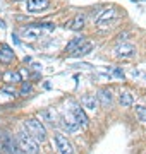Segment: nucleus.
I'll use <instances>...</instances> for the list:
<instances>
[{"label": "nucleus", "mask_w": 146, "mask_h": 154, "mask_svg": "<svg viewBox=\"0 0 146 154\" xmlns=\"http://www.w3.org/2000/svg\"><path fill=\"white\" fill-rule=\"evenodd\" d=\"M23 125H24V130H26L38 144L46 140V128H45V125H43V122H40L38 118H26V120L23 122Z\"/></svg>", "instance_id": "obj_1"}, {"label": "nucleus", "mask_w": 146, "mask_h": 154, "mask_svg": "<svg viewBox=\"0 0 146 154\" xmlns=\"http://www.w3.org/2000/svg\"><path fill=\"white\" fill-rule=\"evenodd\" d=\"M16 140H17L19 149L23 151V154H40V144L36 142L24 128L21 130V132H17Z\"/></svg>", "instance_id": "obj_2"}, {"label": "nucleus", "mask_w": 146, "mask_h": 154, "mask_svg": "<svg viewBox=\"0 0 146 154\" xmlns=\"http://www.w3.org/2000/svg\"><path fill=\"white\" fill-rule=\"evenodd\" d=\"M0 149H4L5 154H23V151L17 146V140L7 132L0 135Z\"/></svg>", "instance_id": "obj_3"}, {"label": "nucleus", "mask_w": 146, "mask_h": 154, "mask_svg": "<svg viewBox=\"0 0 146 154\" xmlns=\"http://www.w3.org/2000/svg\"><path fill=\"white\" fill-rule=\"evenodd\" d=\"M53 144H55L57 154H74V147L72 144L69 142V139L64 135V134L57 132L53 135Z\"/></svg>", "instance_id": "obj_4"}, {"label": "nucleus", "mask_w": 146, "mask_h": 154, "mask_svg": "<svg viewBox=\"0 0 146 154\" xmlns=\"http://www.w3.org/2000/svg\"><path fill=\"white\" fill-rule=\"evenodd\" d=\"M117 17V12H115V9L113 7H110V9H105L103 12H100L98 14V17H96V28L98 29H107L110 24H112V21Z\"/></svg>", "instance_id": "obj_5"}, {"label": "nucleus", "mask_w": 146, "mask_h": 154, "mask_svg": "<svg viewBox=\"0 0 146 154\" xmlns=\"http://www.w3.org/2000/svg\"><path fill=\"white\" fill-rule=\"evenodd\" d=\"M50 5V0H28L26 2V11L29 14H36V12L45 11Z\"/></svg>", "instance_id": "obj_6"}, {"label": "nucleus", "mask_w": 146, "mask_h": 154, "mask_svg": "<svg viewBox=\"0 0 146 154\" xmlns=\"http://www.w3.org/2000/svg\"><path fill=\"white\" fill-rule=\"evenodd\" d=\"M62 125H64V128L67 130L69 134H74V132H78V128H79V125H78V122H76V118L72 116V113H62Z\"/></svg>", "instance_id": "obj_7"}, {"label": "nucleus", "mask_w": 146, "mask_h": 154, "mask_svg": "<svg viewBox=\"0 0 146 154\" xmlns=\"http://www.w3.org/2000/svg\"><path fill=\"white\" fill-rule=\"evenodd\" d=\"M81 106H83V110H88V111H96L98 110V98H96L95 94H84L83 98H81Z\"/></svg>", "instance_id": "obj_8"}, {"label": "nucleus", "mask_w": 146, "mask_h": 154, "mask_svg": "<svg viewBox=\"0 0 146 154\" xmlns=\"http://www.w3.org/2000/svg\"><path fill=\"white\" fill-rule=\"evenodd\" d=\"M21 34H23V39H26V41H29V43H33V41H36V39L41 36V29H40L36 24H33V26H29V28H24Z\"/></svg>", "instance_id": "obj_9"}, {"label": "nucleus", "mask_w": 146, "mask_h": 154, "mask_svg": "<svg viewBox=\"0 0 146 154\" xmlns=\"http://www.w3.org/2000/svg\"><path fill=\"white\" fill-rule=\"evenodd\" d=\"M115 55L119 57V58H131V57L136 55V48L132 46V45H119L117 48H115Z\"/></svg>", "instance_id": "obj_10"}, {"label": "nucleus", "mask_w": 146, "mask_h": 154, "mask_svg": "<svg viewBox=\"0 0 146 154\" xmlns=\"http://www.w3.org/2000/svg\"><path fill=\"white\" fill-rule=\"evenodd\" d=\"M72 116L76 118L78 125L83 127V128H86V127H88V123H90L88 116H86V111L83 110L81 106H74V108H72Z\"/></svg>", "instance_id": "obj_11"}, {"label": "nucleus", "mask_w": 146, "mask_h": 154, "mask_svg": "<svg viewBox=\"0 0 146 154\" xmlns=\"http://www.w3.org/2000/svg\"><path fill=\"white\" fill-rule=\"evenodd\" d=\"M84 43H86V38H84V36H74V38L69 41V45L65 46V53L72 55L74 51H76L78 48H81Z\"/></svg>", "instance_id": "obj_12"}, {"label": "nucleus", "mask_w": 146, "mask_h": 154, "mask_svg": "<svg viewBox=\"0 0 146 154\" xmlns=\"http://www.w3.org/2000/svg\"><path fill=\"white\" fill-rule=\"evenodd\" d=\"M14 60V51L7 45H0V63H11Z\"/></svg>", "instance_id": "obj_13"}, {"label": "nucleus", "mask_w": 146, "mask_h": 154, "mask_svg": "<svg viewBox=\"0 0 146 154\" xmlns=\"http://www.w3.org/2000/svg\"><path fill=\"white\" fill-rule=\"evenodd\" d=\"M96 98H98V103H100L101 106H110L112 105V91L110 89H101L100 93L96 94Z\"/></svg>", "instance_id": "obj_14"}, {"label": "nucleus", "mask_w": 146, "mask_h": 154, "mask_svg": "<svg viewBox=\"0 0 146 154\" xmlns=\"http://www.w3.org/2000/svg\"><path fill=\"white\" fill-rule=\"evenodd\" d=\"M84 24H86V16L84 14H78L72 19V22H71V29L72 31H81V29L84 28Z\"/></svg>", "instance_id": "obj_15"}, {"label": "nucleus", "mask_w": 146, "mask_h": 154, "mask_svg": "<svg viewBox=\"0 0 146 154\" xmlns=\"http://www.w3.org/2000/svg\"><path fill=\"white\" fill-rule=\"evenodd\" d=\"M119 101H120V105H122L124 108H131V106L134 105V96L131 93H127V91H124V93H120V96H119Z\"/></svg>", "instance_id": "obj_16"}, {"label": "nucleus", "mask_w": 146, "mask_h": 154, "mask_svg": "<svg viewBox=\"0 0 146 154\" xmlns=\"http://www.w3.org/2000/svg\"><path fill=\"white\" fill-rule=\"evenodd\" d=\"M4 81H5V82H14V84L23 82L21 74H19L17 70H9V72H5V74H4Z\"/></svg>", "instance_id": "obj_17"}, {"label": "nucleus", "mask_w": 146, "mask_h": 154, "mask_svg": "<svg viewBox=\"0 0 146 154\" xmlns=\"http://www.w3.org/2000/svg\"><path fill=\"white\" fill-rule=\"evenodd\" d=\"M41 118L45 122H48L50 125H57V115H55V111H53V108H48V110L41 111Z\"/></svg>", "instance_id": "obj_18"}, {"label": "nucleus", "mask_w": 146, "mask_h": 154, "mask_svg": "<svg viewBox=\"0 0 146 154\" xmlns=\"http://www.w3.org/2000/svg\"><path fill=\"white\" fill-rule=\"evenodd\" d=\"M91 50H93V45L91 43H84L81 48H78L76 51L72 53V57H81V55H86V53H90Z\"/></svg>", "instance_id": "obj_19"}, {"label": "nucleus", "mask_w": 146, "mask_h": 154, "mask_svg": "<svg viewBox=\"0 0 146 154\" xmlns=\"http://www.w3.org/2000/svg\"><path fill=\"white\" fill-rule=\"evenodd\" d=\"M136 115H138V120L143 125H146V106H136Z\"/></svg>", "instance_id": "obj_20"}, {"label": "nucleus", "mask_w": 146, "mask_h": 154, "mask_svg": "<svg viewBox=\"0 0 146 154\" xmlns=\"http://www.w3.org/2000/svg\"><path fill=\"white\" fill-rule=\"evenodd\" d=\"M31 91H33V86H31V82H28V81H26V82L21 84V96H26V94H29Z\"/></svg>", "instance_id": "obj_21"}, {"label": "nucleus", "mask_w": 146, "mask_h": 154, "mask_svg": "<svg viewBox=\"0 0 146 154\" xmlns=\"http://www.w3.org/2000/svg\"><path fill=\"white\" fill-rule=\"evenodd\" d=\"M0 28H5V22L2 21V19H0Z\"/></svg>", "instance_id": "obj_22"}]
</instances>
